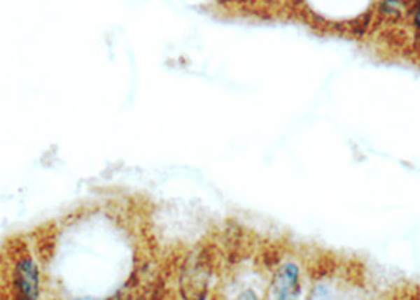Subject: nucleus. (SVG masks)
<instances>
[{
    "instance_id": "obj_1",
    "label": "nucleus",
    "mask_w": 420,
    "mask_h": 300,
    "mask_svg": "<svg viewBox=\"0 0 420 300\" xmlns=\"http://www.w3.org/2000/svg\"><path fill=\"white\" fill-rule=\"evenodd\" d=\"M13 290L16 300H40V271L30 255H22L16 261Z\"/></svg>"
},
{
    "instance_id": "obj_2",
    "label": "nucleus",
    "mask_w": 420,
    "mask_h": 300,
    "mask_svg": "<svg viewBox=\"0 0 420 300\" xmlns=\"http://www.w3.org/2000/svg\"><path fill=\"white\" fill-rule=\"evenodd\" d=\"M272 291H274L275 300H299L300 272L298 264L285 262L278 269L272 281Z\"/></svg>"
},
{
    "instance_id": "obj_3",
    "label": "nucleus",
    "mask_w": 420,
    "mask_h": 300,
    "mask_svg": "<svg viewBox=\"0 0 420 300\" xmlns=\"http://www.w3.org/2000/svg\"><path fill=\"white\" fill-rule=\"evenodd\" d=\"M330 299H332L330 287L324 283H319L313 287L307 300H330Z\"/></svg>"
},
{
    "instance_id": "obj_4",
    "label": "nucleus",
    "mask_w": 420,
    "mask_h": 300,
    "mask_svg": "<svg viewBox=\"0 0 420 300\" xmlns=\"http://www.w3.org/2000/svg\"><path fill=\"white\" fill-rule=\"evenodd\" d=\"M414 24H416L417 27H420V10H417L416 15H414Z\"/></svg>"
},
{
    "instance_id": "obj_5",
    "label": "nucleus",
    "mask_w": 420,
    "mask_h": 300,
    "mask_svg": "<svg viewBox=\"0 0 420 300\" xmlns=\"http://www.w3.org/2000/svg\"><path fill=\"white\" fill-rule=\"evenodd\" d=\"M195 300H206V294H201V296H197Z\"/></svg>"
}]
</instances>
